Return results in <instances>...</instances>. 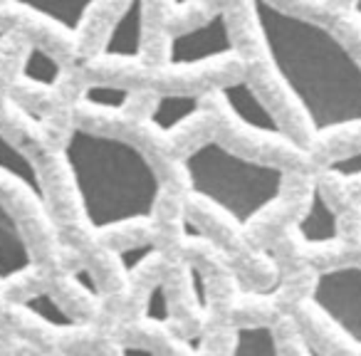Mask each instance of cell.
<instances>
[{
	"label": "cell",
	"instance_id": "1",
	"mask_svg": "<svg viewBox=\"0 0 361 356\" xmlns=\"http://www.w3.org/2000/svg\"><path fill=\"white\" fill-rule=\"evenodd\" d=\"M257 45L312 136L361 126V62L326 25L275 0H247Z\"/></svg>",
	"mask_w": 361,
	"mask_h": 356
},
{
	"label": "cell",
	"instance_id": "2",
	"mask_svg": "<svg viewBox=\"0 0 361 356\" xmlns=\"http://www.w3.org/2000/svg\"><path fill=\"white\" fill-rule=\"evenodd\" d=\"M62 164L90 231L146 223L159 211V171L146 151L124 136L72 126L62 144Z\"/></svg>",
	"mask_w": 361,
	"mask_h": 356
},
{
	"label": "cell",
	"instance_id": "3",
	"mask_svg": "<svg viewBox=\"0 0 361 356\" xmlns=\"http://www.w3.org/2000/svg\"><path fill=\"white\" fill-rule=\"evenodd\" d=\"M188 191L238 228H247L282 198L285 168L233 151L218 139L196 144L180 159Z\"/></svg>",
	"mask_w": 361,
	"mask_h": 356
},
{
	"label": "cell",
	"instance_id": "4",
	"mask_svg": "<svg viewBox=\"0 0 361 356\" xmlns=\"http://www.w3.org/2000/svg\"><path fill=\"white\" fill-rule=\"evenodd\" d=\"M235 55L238 45L226 8H216L203 20L171 32L166 42V67L173 72L218 65V62L233 60Z\"/></svg>",
	"mask_w": 361,
	"mask_h": 356
},
{
	"label": "cell",
	"instance_id": "5",
	"mask_svg": "<svg viewBox=\"0 0 361 356\" xmlns=\"http://www.w3.org/2000/svg\"><path fill=\"white\" fill-rule=\"evenodd\" d=\"M310 302L346 341L361 346V265L346 262L317 272Z\"/></svg>",
	"mask_w": 361,
	"mask_h": 356
},
{
	"label": "cell",
	"instance_id": "6",
	"mask_svg": "<svg viewBox=\"0 0 361 356\" xmlns=\"http://www.w3.org/2000/svg\"><path fill=\"white\" fill-rule=\"evenodd\" d=\"M216 97L243 129L262 136V139L290 144V134L285 131V126L280 124L275 111L267 106V102L257 94V90L247 80H233L226 85H218Z\"/></svg>",
	"mask_w": 361,
	"mask_h": 356
},
{
	"label": "cell",
	"instance_id": "7",
	"mask_svg": "<svg viewBox=\"0 0 361 356\" xmlns=\"http://www.w3.org/2000/svg\"><path fill=\"white\" fill-rule=\"evenodd\" d=\"M144 35L146 0H124L97 50V62H136L144 55Z\"/></svg>",
	"mask_w": 361,
	"mask_h": 356
},
{
	"label": "cell",
	"instance_id": "8",
	"mask_svg": "<svg viewBox=\"0 0 361 356\" xmlns=\"http://www.w3.org/2000/svg\"><path fill=\"white\" fill-rule=\"evenodd\" d=\"M99 0H11L16 11L37 18L62 37H80Z\"/></svg>",
	"mask_w": 361,
	"mask_h": 356
},
{
	"label": "cell",
	"instance_id": "9",
	"mask_svg": "<svg viewBox=\"0 0 361 356\" xmlns=\"http://www.w3.org/2000/svg\"><path fill=\"white\" fill-rule=\"evenodd\" d=\"M32 267H35V255L25 231L11 208L0 203V282L8 285L20 280L32 272Z\"/></svg>",
	"mask_w": 361,
	"mask_h": 356
},
{
	"label": "cell",
	"instance_id": "10",
	"mask_svg": "<svg viewBox=\"0 0 361 356\" xmlns=\"http://www.w3.org/2000/svg\"><path fill=\"white\" fill-rule=\"evenodd\" d=\"M295 233L300 238V243L312 247H324L339 240L341 235V223L336 216L334 206L329 203V198L324 196L319 183L310 188L307 193V203L302 216L295 223Z\"/></svg>",
	"mask_w": 361,
	"mask_h": 356
},
{
	"label": "cell",
	"instance_id": "11",
	"mask_svg": "<svg viewBox=\"0 0 361 356\" xmlns=\"http://www.w3.org/2000/svg\"><path fill=\"white\" fill-rule=\"evenodd\" d=\"M203 109V97L198 92H164L154 99L149 111V126L161 136H171L196 119Z\"/></svg>",
	"mask_w": 361,
	"mask_h": 356
},
{
	"label": "cell",
	"instance_id": "12",
	"mask_svg": "<svg viewBox=\"0 0 361 356\" xmlns=\"http://www.w3.org/2000/svg\"><path fill=\"white\" fill-rule=\"evenodd\" d=\"M0 176L8 178V181L18 183L32 201L40 203L42 208H47V191L35 161L20 146L13 144L3 131H0Z\"/></svg>",
	"mask_w": 361,
	"mask_h": 356
},
{
	"label": "cell",
	"instance_id": "13",
	"mask_svg": "<svg viewBox=\"0 0 361 356\" xmlns=\"http://www.w3.org/2000/svg\"><path fill=\"white\" fill-rule=\"evenodd\" d=\"M62 65L57 62L55 55L45 50L42 45H30L25 47V55L20 60V80L27 85L37 87V90H55L62 82Z\"/></svg>",
	"mask_w": 361,
	"mask_h": 356
},
{
	"label": "cell",
	"instance_id": "14",
	"mask_svg": "<svg viewBox=\"0 0 361 356\" xmlns=\"http://www.w3.org/2000/svg\"><path fill=\"white\" fill-rule=\"evenodd\" d=\"M228 356H280L275 329L270 324H243L233 331Z\"/></svg>",
	"mask_w": 361,
	"mask_h": 356
},
{
	"label": "cell",
	"instance_id": "15",
	"mask_svg": "<svg viewBox=\"0 0 361 356\" xmlns=\"http://www.w3.org/2000/svg\"><path fill=\"white\" fill-rule=\"evenodd\" d=\"M23 312H27L30 317H35L37 321L47 324L50 329H60V331H70L77 326V319L50 295L47 290H37L25 295L20 302H18Z\"/></svg>",
	"mask_w": 361,
	"mask_h": 356
},
{
	"label": "cell",
	"instance_id": "16",
	"mask_svg": "<svg viewBox=\"0 0 361 356\" xmlns=\"http://www.w3.org/2000/svg\"><path fill=\"white\" fill-rule=\"evenodd\" d=\"M134 99V92L129 87H119V85H102V82H94V85L85 87L82 92V102L87 106L97 111H126Z\"/></svg>",
	"mask_w": 361,
	"mask_h": 356
},
{
	"label": "cell",
	"instance_id": "17",
	"mask_svg": "<svg viewBox=\"0 0 361 356\" xmlns=\"http://www.w3.org/2000/svg\"><path fill=\"white\" fill-rule=\"evenodd\" d=\"M324 173L329 178H336V181H344V183L361 181V149L346 151V154L329 159L324 164Z\"/></svg>",
	"mask_w": 361,
	"mask_h": 356
},
{
	"label": "cell",
	"instance_id": "18",
	"mask_svg": "<svg viewBox=\"0 0 361 356\" xmlns=\"http://www.w3.org/2000/svg\"><path fill=\"white\" fill-rule=\"evenodd\" d=\"M144 319L154 321V324H169L171 321V300H169V292H166L164 282H156V285L146 292Z\"/></svg>",
	"mask_w": 361,
	"mask_h": 356
},
{
	"label": "cell",
	"instance_id": "19",
	"mask_svg": "<svg viewBox=\"0 0 361 356\" xmlns=\"http://www.w3.org/2000/svg\"><path fill=\"white\" fill-rule=\"evenodd\" d=\"M156 255H159V247L154 243H141V245H129L116 250V260H119V267L124 275H136Z\"/></svg>",
	"mask_w": 361,
	"mask_h": 356
},
{
	"label": "cell",
	"instance_id": "20",
	"mask_svg": "<svg viewBox=\"0 0 361 356\" xmlns=\"http://www.w3.org/2000/svg\"><path fill=\"white\" fill-rule=\"evenodd\" d=\"M70 280L75 282L77 287H80L82 292H85L87 297H92V300H99L102 290H99V282H97L94 272L90 270L87 265H77L70 270Z\"/></svg>",
	"mask_w": 361,
	"mask_h": 356
},
{
	"label": "cell",
	"instance_id": "21",
	"mask_svg": "<svg viewBox=\"0 0 361 356\" xmlns=\"http://www.w3.org/2000/svg\"><path fill=\"white\" fill-rule=\"evenodd\" d=\"M191 285H193V295H196L198 305L206 307V277L198 267H191Z\"/></svg>",
	"mask_w": 361,
	"mask_h": 356
},
{
	"label": "cell",
	"instance_id": "22",
	"mask_svg": "<svg viewBox=\"0 0 361 356\" xmlns=\"http://www.w3.org/2000/svg\"><path fill=\"white\" fill-rule=\"evenodd\" d=\"M119 356H159L156 351H151L149 346H141V344H124L119 349Z\"/></svg>",
	"mask_w": 361,
	"mask_h": 356
},
{
	"label": "cell",
	"instance_id": "23",
	"mask_svg": "<svg viewBox=\"0 0 361 356\" xmlns=\"http://www.w3.org/2000/svg\"><path fill=\"white\" fill-rule=\"evenodd\" d=\"M346 16H349V20L354 23L356 27H361V0H351Z\"/></svg>",
	"mask_w": 361,
	"mask_h": 356
},
{
	"label": "cell",
	"instance_id": "24",
	"mask_svg": "<svg viewBox=\"0 0 361 356\" xmlns=\"http://www.w3.org/2000/svg\"><path fill=\"white\" fill-rule=\"evenodd\" d=\"M196 3H201V0H169V6L173 8L176 13L180 11H188V8H193Z\"/></svg>",
	"mask_w": 361,
	"mask_h": 356
},
{
	"label": "cell",
	"instance_id": "25",
	"mask_svg": "<svg viewBox=\"0 0 361 356\" xmlns=\"http://www.w3.org/2000/svg\"><path fill=\"white\" fill-rule=\"evenodd\" d=\"M8 40H11V30H8V27H0V52H3Z\"/></svg>",
	"mask_w": 361,
	"mask_h": 356
},
{
	"label": "cell",
	"instance_id": "26",
	"mask_svg": "<svg viewBox=\"0 0 361 356\" xmlns=\"http://www.w3.org/2000/svg\"><path fill=\"white\" fill-rule=\"evenodd\" d=\"M67 356H92V354H87V351H72V354H67Z\"/></svg>",
	"mask_w": 361,
	"mask_h": 356
}]
</instances>
